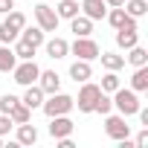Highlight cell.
<instances>
[{
	"label": "cell",
	"instance_id": "cell-18",
	"mask_svg": "<svg viewBox=\"0 0 148 148\" xmlns=\"http://www.w3.org/2000/svg\"><path fill=\"white\" fill-rule=\"evenodd\" d=\"M139 44V29H116V47L119 49H131Z\"/></svg>",
	"mask_w": 148,
	"mask_h": 148
},
{
	"label": "cell",
	"instance_id": "cell-29",
	"mask_svg": "<svg viewBox=\"0 0 148 148\" xmlns=\"http://www.w3.org/2000/svg\"><path fill=\"white\" fill-rule=\"evenodd\" d=\"M113 110V99L108 96V93H99V99H96V110L93 113H102V116H108Z\"/></svg>",
	"mask_w": 148,
	"mask_h": 148
},
{
	"label": "cell",
	"instance_id": "cell-19",
	"mask_svg": "<svg viewBox=\"0 0 148 148\" xmlns=\"http://www.w3.org/2000/svg\"><path fill=\"white\" fill-rule=\"evenodd\" d=\"M79 12H82L79 0H61V3L55 6V15H58V21H70V18H76Z\"/></svg>",
	"mask_w": 148,
	"mask_h": 148
},
{
	"label": "cell",
	"instance_id": "cell-34",
	"mask_svg": "<svg viewBox=\"0 0 148 148\" xmlns=\"http://www.w3.org/2000/svg\"><path fill=\"white\" fill-rule=\"evenodd\" d=\"M12 9H15V0H0V15H6Z\"/></svg>",
	"mask_w": 148,
	"mask_h": 148
},
{
	"label": "cell",
	"instance_id": "cell-24",
	"mask_svg": "<svg viewBox=\"0 0 148 148\" xmlns=\"http://www.w3.org/2000/svg\"><path fill=\"white\" fill-rule=\"evenodd\" d=\"M99 58H102V67H105V70L119 73V70L125 67V55H116V52H99Z\"/></svg>",
	"mask_w": 148,
	"mask_h": 148
},
{
	"label": "cell",
	"instance_id": "cell-16",
	"mask_svg": "<svg viewBox=\"0 0 148 148\" xmlns=\"http://www.w3.org/2000/svg\"><path fill=\"white\" fill-rule=\"evenodd\" d=\"M29 110H35V108H41L44 105V90L38 87V84H26V90H23V99H21Z\"/></svg>",
	"mask_w": 148,
	"mask_h": 148
},
{
	"label": "cell",
	"instance_id": "cell-36",
	"mask_svg": "<svg viewBox=\"0 0 148 148\" xmlns=\"http://www.w3.org/2000/svg\"><path fill=\"white\" fill-rule=\"evenodd\" d=\"M0 145H3V136H0Z\"/></svg>",
	"mask_w": 148,
	"mask_h": 148
},
{
	"label": "cell",
	"instance_id": "cell-4",
	"mask_svg": "<svg viewBox=\"0 0 148 148\" xmlns=\"http://www.w3.org/2000/svg\"><path fill=\"white\" fill-rule=\"evenodd\" d=\"M38 73H41V67L35 64V58H29V61H18V64H15L12 76H15V82H18L21 87H26V84H35V82H38Z\"/></svg>",
	"mask_w": 148,
	"mask_h": 148
},
{
	"label": "cell",
	"instance_id": "cell-9",
	"mask_svg": "<svg viewBox=\"0 0 148 148\" xmlns=\"http://www.w3.org/2000/svg\"><path fill=\"white\" fill-rule=\"evenodd\" d=\"M35 84L44 90V96H49V93H58V90H61V76H58L55 70H41Z\"/></svg>",
	"mask_w": 148,
	"mask_h": 148
},
{
	"label": "cell",
	"instance_id": "cell-35",
	"mask_svg": "<svg viewBox=\"0 0 148 148\" xmlns=\"http://www.w3.org/2000/svg\"><path fill=\"white\" fill-rule=\"evenodd\" d=\"M105 3H108V9H116V6H122V3H125V0H105Z\"/></svg>",
	"mask_w": 148,
	"mask_h": 148
},
{
	"label": "cell",
	"instance_id": "cell-7",
	"mask_svg": "<svg viewBox=\"0 0 148 148\" xmlns=\"http://www.w3.org/2000/svg\"><path fill=\"white\" fill-rule=\"evenodd\" d=\"M105 21L113 26V29H139V23H136V18H131L122 6H116V9H108V15H105Z\"/></svg>",
	"mask_w": 148,
	"mask_h": 148
},
{
	"label": "cell",
	"instance_id": "cell-6",
	"mask_svg": "<svg viewBox=\"0 0 148 148\" xmlns=\"http://www.w3.org/2000/svg\"><path fill=\"white\" fill-rule=\"evenodd\" d=\"M105 134L110 136V139H125V136H131V125L125 122V116L119 113V116H113V113H108L105 116Z\"/></svg>",
	"mask_w": 148,
	"mask_h": 148
},
{
	"label": "cell",
	"instance_id": "cell-11",
	"mask_svg": "<svg viewBox=\"0 0 148 148\" xmlns=\"http://www.w3.org/2000/svg\"><path fill=\"white\" fill-rule=\"evenodd\" d=\"M82 12H84L90 21H105L108 3H105V0H82Z\"/></svg>",
	"mask_w": 148,
	"mask_h": 148
},
{
	"label": "cell",
	"instance_id": "cell-26",
	"mask_svg": "<svg viewBox=\"0 0 148 148\" xmlns=\"http://www.w3.org/2000/svg\"><path fill=\"white\" fill-rule=\"evenodd\" d=\"M12 49H15L18 61H29V58H35V47H32V44H26V41H21V38L15 41V47H12Z\"/></svg>",
	"mask_w": 148,
	"mask_h": 148
},
{
	"label": "cell",
	"instance_id": "cell-10",
	"mask_svg": "<svg viewBox=\"0 0 148 148\" xmlns=\"http://www.w3.org/2000/svg\"><path fill=\"white\" fill-rule=\"evenodd\" d=\"M73 119H70V113H64V116H52L49 119V136L52 139H61V136H70L73 134Z\"/></svg>",
	"mask_w": 148,
	"mask_h": 148
},
{
	"label": "cell",
	"instance_id": "cell-8",
	"mask_svg": "<svg viewBox=\"0 0 148 148\" xmlns=\"http://www.w3.org/2000/svg\"><path fill=\"white\" fill-rule=\"evenodd\" d=\"M35 21H38V26H41L44 32H55V29H58V15H55V9L47 6V3H38V6H35Z\"/></svg>",
	"mask_w": 148,
	"mask_h": 148
},
{
	"label": "cell",
	"instance_id": "cell-30",
	"mask_svg": "<svg viewBox=\"0 0 148 148\" xmlns=\"http://www.w3.org/2000/svg\"><path fill=\"white\" fill-rule=\"evenodd\" d=\"M18 35H21V32H18V29H12L6 21L0 23V44H15V41H18Z\"/></svg>",
	"mask_w": 148,
	"mask_h": 148
},
{
	"label": "cell",
	"instance_id": "cell-27",
	"mask_svg": "<svg viewBox=\"0 0 148 148\" xmlns=\"http://www.w3.org/2000/svg\"><path fill=\"white\" fill-rule=\"evenodd\" d=\"M99 87H102V93H113V90L119 87V76H116L113 70H108L105 76H102V84H99Z\"/></svg>",
	"mask_w": 148,
	"mask_h": 148
},
{
	"label": "cell",
	"instance_id": "cell-5",
	"mask_svg": "<svg viewBox=\"0 0 148 148\" xmlns=\"http://www.w3.org/2000/svg\"><path fill=\"white\" fill-rule=\"evenodd\" d=\"M70 52L73 55H76V58H82V61H93V58H99V44L87 35V38H76V41H73L70 44Z\"/></svg>",
	"mask_w": 148,
	"mask_h": 148
},
{
	"label": "cell",
	"instance_id": "cell-23",
	"mask_svg": "<svg viewBox=\"0 0 148 148\" xmlns=\"http://www.w3.org/2000/svg\"><path fill=\"white\" fill-rule=\"evenodd\" d=\"M122 9L131 15V18H145L148 15V0H125V3H122Z\"/></svg>",
	"mask_w": 148,
	"mask_h": 148
},
{
	"label": "cell",
	"instance_id": "cell-12",
	"mask_svg": "<svg viewBox=\"0 0 148 148\" xmlns=\"http://www.w3.org/2000/svg\"><path fill=\"white\" fill-rule=\"evenodd\" d=\"M70 79L73 82H87V79H93V67H90V61H82V58H76L70 64Z\"/></svg>",
	"mask_w": 148,
	"mask_h": 148
},
{
	"label": "cell",
	"instance_id": "cell-31",
	"mask_svg": "<svg viewBox=\"0 0 148 148\" xmlns=\"http://www.w3.org/2000/svg\"><path fill=\"white\" fill-rule=\"evenodd\" d=\"M18 102H21V99H18L15 93H6V96H0V113H9V110H12Z\"/></svg>",
	"mask_w": 148,
	"mask_h": 148
},
{
	"label": "cell",
	"instance_id": "cell-32",
	"mask_svg": "<svg viewBox=\"0 0 148 148\" xmlns=\"http://www.w3.org/2000/svg\"><path fill=\"white\" fill-rule=\"evenodd\" d=\"M12 131V119H9V113H0V136H6Z\"/></svg>",
	"mask_w": 148,
	"mask_h": 148
},
{
	"label": "cell",
	"instance_id": "cell-14",
	"mask_svg": "<svg viewBox=\"0 0 148 148\" xmlns=\"http://www.w3.org/2000/svg\"><path fill=\"white\" fill-rule=\"evenodd\" d=\"M44 47H47V55L55 58V61L70 55V44H67L64 38H49V41H44Z\"/></svg>",
	"mask_w": 148,
	"mask_h": 148
},
{
	"label": "cell",
	"instance_id": "cell-33",
	"mask_svg": "<svg viewBox=\"0 0 148 148\" xmlns=\"http://www.w3.org/2000/svg\"><path fill=\"white\" fill-rule=\"evenodd\" d=\"M145 145H148V128H142L136 134V139H134V148H145Z\"/></svg>",
	"mask_w": 148,
	"mask_h": 148
},
{
	"label": "cell",
	"instance_id": "cell-21",
	"mask_svg": "<svg viewBox=\"0 0 148 148\" xmlns=\"http://www.w3.org/2000/svg\"><path fill=\"white\" fill-rule=\"evenodd\" d=\"M15 64H18L15 49H12L9 44H3V47H0V73H12V70H15Z\"/></svg>",
	"mask_w": 148,
	"mask_h": 148
},
{
	"label": "cell",
	"instance_id": "cell-17",
	"mask_svg": "<svg viewBox=\"0 0 148 148\" xmlns=\"http://www.w3.org/2000/svg\"><path fill=\"white\" fill-rule=\"evenodd\" d=\"M131 90H134V93H145V90H148V64L134 67V76H131Z\"/></svg>",
	"mask_w": 148,
	"mask_h": 148
},
{
	"label": "cell",
	"instance_id": "cell-2",
	"mask_svg": "<svg viewBox=\"0 0 148 148\" xmlns=\"http://www.w3.org/2000/svg\"><path fill=\"white\" fill-rule=\"evenodd\" d=\"M113 108H116L125 119H128V116H136V110H139V96H136L131 87L125 90V87L119 84V87L113 90Z\"/></svg>",
	"mask_w": 148,
	"mask_h": 148
},
{
	"label": "cell",
	"instance_id": "cell-28",
	"mask_svg": "<svg viewBox=\"0 0 148 148\" xmlns=\"http://www.w3.org/2000/svg\"><path fill=\"white\" fill-rule=\"evenodd\" d=\"M6 23H9L12 29H18V32H21V29L26 26V15H23V12H18V9H12V12H6Z\"/></svg>",
	"mask_w": 148,
	"mask_h": 148
},
{
	"label": "cell",
	"instance_id": "cell-22",
	"mask_svg": "<svg viewBox=\"0 0 148 148\" xmlns=\"http://www.w3.org/2000/svg\"><path fill=\"white\" fill-rule=\"evenodd\" d=\"M125 52H128L125 61H128L131 67H142V64H148V49H145V47L136 44V47H131V49H125Z\"/></svg>",
	"mask_w": 148,
	"mask_h": 148
},
{
	"label": "cell",
	"instance_id": "cell-3",
	"mask_svg": "<svg viewBox=\"0 0 148 148\" xmlns=\"http://www.w3.org/2000/svg\"><path fill=\"white\" fill-rule=\"evenodd\" d=\"M99 93H102V87L93 84V82L87 79V82H82L79 99H73V102H76V108H79L82 113H93V110H96V99H99Z\"/></svg>",
	"mask_w": 148,
	"mask_h": 148
},
{
	"label": "cell",
	"instance_id": "cell-13",
	"mask_svg": "<svg viewBox=\"0 0 148 148\" xmlns=\"http://www.w3.org/2000/svg\"><path fill=\"white\" fill-rule=\"evenodd\" d=\"M70 32L76 35V38H87L93 32V21L87 15H76V18H70Z\"/></svg>",
	"mask_w": 148,
	"mask_h": 148
},
{
	"label": "cell",
	"instance_id": "cell-1",
	"mask_svg": "<svg viewBox=\"0 0 148 148\" xmlns=\"http://www.w3.org/2000/svg\"><path fill=\"white\" fill-rule=\"evenodd\" d=\"M73 108H76V102H73V96H67V93H49V96H44V105H41V110L52 119V116H64V113H70Z\"/></svg>",
	"mask_w": 148,
	"mask_h": 148
},
{
	"label": "cell",
	"instance_id": "cell-15",
	"mask_svg": "<svg viewBox=\"0 0 148 148\" xmlns=\"http://www.w3.org/2000/svg\"><path fill=\"white\" fill-rule=\"evenodd\" d=\"M18 38H21V41H26V44H32V47L38 49V47H41V44L47 41V32H44L41 26H23Z\"/></svg>",
	"mask_w": 148,
	"mask_h": 148
},
{
	"label": "cell",
	"instance_id": "cell-20",
	"mask_svg": "<svg viewBox=\"0 0 148 148\" xmlns=\"http://www.w3.org/2000/svg\"><path fill=\"white\" fill-rule=\"evenodd\" d=\"M35 142H38V128L29 122H21L18 125V145H35Z\"/></svg>",
	"mask_w": 148,
	"mask_h": 148
},
{
	"label": "cell",
	"instance_id": "cell-25",
	"mask_svg": "<svg viewBox=\"0 0 148 148\" xmlns=\"http://www.w3.org/2000/svg\"><path fill=\"white\" fill-rule=\"evenodd\" d=\"M9 119H12V125H21V122H29L32 119V110L23 105V102H18L12 110H9Z\"/></svg>",
	"mask_w": 148,
	"mask_h": 148
}]
</instances>
